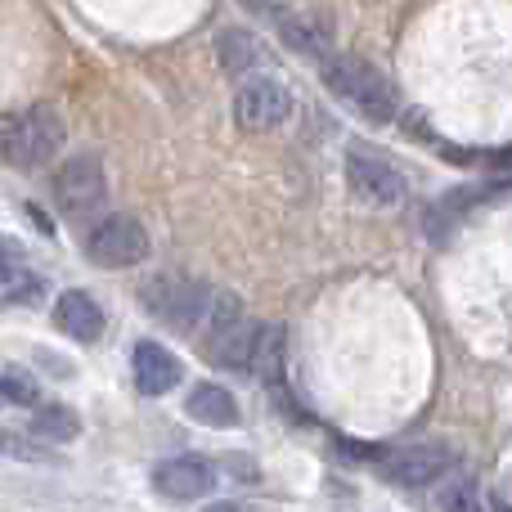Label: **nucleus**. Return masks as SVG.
Returning <instances> with one entry per match:
<instances>
[{"label": "nucleus", "mask_w": 512, "mask_h": 512, "mask_svg": "<svg viewBox=\"0 0 512 512\" xmlns=\"http://www.w3.org/2000/svg\"><path fill=\"white\" fill-rule=\"evenodd\" d=\"M248 369L261 382H270V387H283V328L279 324H261V328H256Z\"/></svg>", "instance_id": "13"}, {"label": "nucleus", "mask_w": 512, "mask_h": 512, "mask_svg": "<svg viewBox=\"0 0 512 512\" xmlns=\"http://www.w3.org/2000/svg\"><path fill=\"white\" fill-rule=\"evenodd\" d=\"M108 198V180H104V167H99V158H68L59 167V176H54V203H59V212L68 216H86L95 212V207H104Z\"/></svg>", "instance_id": "6"}, {"label": "nucleus", "mask_w": 512, "mask_h": 512, "mask_svg": "<svg viewBox=\"0 0 512 512\" xmlns=\"http://www.w3.org/2000/svg\"><path fill=\"white\" fill-rule=\"evenodd\" d=\"M0 405H9V391H5V373H0Z\"/></svg>", "instance_id": "22"}, {"label": "nucleus", "mask_w": 512, "mask_h": 512, "mask_svg": "<svg viewBox=\"0 0 512 512\" xmlns=\"http://www.w3.org/2000/svg\"><path fill=\"white\" fill-rule=\"evenodd\" d=\"M216 54H221V68L230 72V77H243V72H252L256 63H261V41H256L252 32H243V27H230V32H221V41H216Z\"/></svg>", "instance_id": "16"}, {"label": "nucleus", "mask_w": 512, "mask_h": 512, "mask_svg": "<svg viewBox=\"0 0 512 512\" xmlns=\"http://www.w3.org/2000/svg\"><path fill=\"white\" fill-rule=\"evenodd\" d=\"M86 256L108 270H126V265H140L149 256V234L135 216H108L86 234Z\"/></svg>", "instance_id": "5"}, {"label": "nucleus", "mask_w": 512, "mask_h": 512, "mask_svg": "<svg viewBox=\"0 0 512 512\" xmlns=\"http://www.w3.org/2000/svg\"><path fill=\"white\" fill-rule=\"evenodd\" d=\"M436 508H441V512H486V499H481L477 481L454 477V481H445V490H441V499H436Z\"/></svg>", "instance_id": "18"}, {"label": "nucleus", "mask_w": 512, "mask_h": 512, "mask_svg": "<svg viewBox=\"0 0 512 512\" xmlns=\"http://www.w3.org/2000/svg\"><path fill=\"white\" fill-rule=\"evenodd\" d=\"M203 512H243V508L239 504H207Z\"/></svg>", "instance_id": "21"}, {"label": "nucleus", "mask_w": 512, "mask_h": 512, "mask_svg": "<svg viewBox=\"0 0 512 512\" xmlns=\"http://www.w3.org/2000/svg\"><path fill=\"white\" fill-rule=\"evenodd\" d=\"M256 328L261 324H252L248 315L239 319V324L230 328V333L221 337V342H212L207 346V360L212 364H221V369H248V355H252V342H256Z\"/></svg>", "instance_id": "15"}, {"label": "nucleus", "mask_w": 512, "mask_h": 512, "mask_svg": "<svg viewBox=\"0 0 512 512\" xmlns=\"http://www.w3.org/2000/svg\"><path fill=\"white\" fill-rule=\"evenodd\" d=\"M288 113H292V95H288V86L274 77L243 81L239 95H234V117H239L243 131H274Z\"/></svg>", "instance_id": "8"}, {"label": "nucleus", "mask_w": 512, "mask_h": 512, "mask_svg": "<svg viewBox=\"0 0 512 512\" xmlns=\"http://www.w3.org/2000/svg\"><path fill=\"white\" fill-rule=\"evenodd\" d=\"M279 32H283V41L292 45L297 54H306V59H315V63H324L328 54V32L315 23V18H297V14H283L279 18Z\"/></svg>", "instance_id": "17"}, {"label": "nucleus", "mask_w": 512, "mask_h": 512, "mask_svg": "<svg viewBox=\"0 0 512 512\" xmlns=\"http://www.w3.org/2000/svg\"><path fill=\"white\" fill-rule=\"evenodd\" d=\"M32 436L45 445H68L81 436V418L68 405H36L32 414Z\"/></svg>", "instance_id": "14"}, {"label": "nucleus", "mask_w": 512, "mask_h": 512, "mask_svg": "<svg viewBox=\"0 0 512 512\" xmlns=\"http://www.w3.org/2000/svg\"><path fill=\"white\" fill-rule=\"evenodd\" d=\"M23 279V248L9 234H0V283H18Z\"/></svg>", "instance_id": "20"}, {"label": "nucleus", "mask_w": 512, "mask_h": 512, "mask_svg": "<svg viewBox=\"0 0 512 512\" xmlns=\"http://www.w3.org/2000/svg\"><path fill=\"white\" fill-rule=\"evenodd\" d=\"M346 180H351L355 198H364L373 207H396L409 194V180L391 167L387 153L369 149V144H351V153H346Z\"/></svg>", "instance_id": "3"}, {"label": "nucleus", "mask_w": 512, "mask_h": 512, "mask_svg": "<svg viewBox=\"0 0 512 512\" xmlns=\"http://www.w3.org/2000/svg\"><path fill=\"white\" fill-rule=\"evenodd\" d=\"M63 135H68L63 131V117L50 104H36L18 126L0 131V162L18 171H36L41 162H50L63 149Z\"/></svg>", "instance_id": "2"}, {"label": "nucleus", "mask_w": 512, "mask_h": 512, "mask_svg": "<svg viewBox=\"0 0 512 512\" xmlns=\"http://www.w3.org/2000/svg\"><path fill=\"white\" fill-rule=\"evenodd\" d=\"M185 414L194 418L198 427H239V405H234V396L225 387H216V382H198L194 391L185 396Z\"/></svg>", "instance_id": "12"}, {"label": "nucleus", "mask_w": 512, "mask_h": 512, "mask_svg": "<svg viewBox=\"0 0 512 512\" xmlns=\"http://www.w3.org/2000/svg\"><path fill=\"white\" fill-rule=\"evenodd\" d=\"M454 463V454L445 445H405V450H391L378 459V472L400 490H418L432 486L445 477V468Z\"/></svg>", "instance_id": "7"}, {"label": "nucleus", "mask_w": 512, "mask_h": 512, "mask_svg": "<svg viewBox=\"0 0 512 512\" xmlns=\"http://www.w3.org/2000/svg\"><path fill=\"white\" fill-rule=\"evenodd\" d=\"M0 454H5V459H18V463H45L50 459V450H41V445L27 441V436L14 432V427H0Z\"/></svg>", "instance_id": "19"}, {"label": "nucleus", "mask_w": 512, "mask_h": 512, "mask_svg": "<svg viewBox=\"0 0 512 512\" xmlns=\"http://www.w3.org/2000/svg\"><path fill=\"white\" fill-rule=\"evenodd\" d=\"M131 373H135V387L144 396H167V391L180 387V360L158 342H140L135 346V360H131Z\"/></svg>", "instance_id": "10"}, {"label": "nucleus", "mask_w": 512, "mask_h": 512, "mask_svg": "<svg viewBox=\"0 0 512 512\" xmlns=\"http://www.w3.org/2000/svg\"><path fill=\"white\" fill-rule=\"evenodd\" d=\"M216 486V468L207 459H194V454H185V459H167L153 468V490L167 499H176V504H194V499L212 495Z\"/></svg>", "instance_id": "9"}, {"label": "nucleus", "mask_w": 512, "mask_h": 512, "mask_svg": "<svg viewBox=\"0 0 512 512\" xmlns=\"http://www.w3.org/2000/svg\"><path fill=\"white\" fill-rule=\"evenodd\" d=\"M324 86L373 126L396 122V113H400L396 86H391L373 63L355 59V54H328L324 59Z\"/></svg>", "instance_id": "1"}, {"label": "nucleus", "mask_w": 512, "mask_h": 512, "mask_svg": "<svg viewBox=\"0 0 512 512\" xmlns=\"http://www.w3.org/2000/svg\"><path fill=\"white\" fill-rule=\"evenodd\" d=\"M140 297H144V310H149V315H158L162 324L194 328L198 319H203L212 292H207L203 283L185 279V274H158V279H149L140 288Z\"/></svg>", "instance_id": "4"}, {"label": "nucleus", "mask_w": 512, "mask_h": 512, "mask_svg": "<svg viewBox=\"0 0 512 512\" xmlns=\"http://www.w3.org/2000/svg\"><path fill=\"white\" fill-rule=\"evenodd\" d=\"M54 324H59L72 342H99V337H104V310H99V301L90 297V292L72 288L54 301Z\"/></svg>", "instance_id": "11"}]
</instances>
